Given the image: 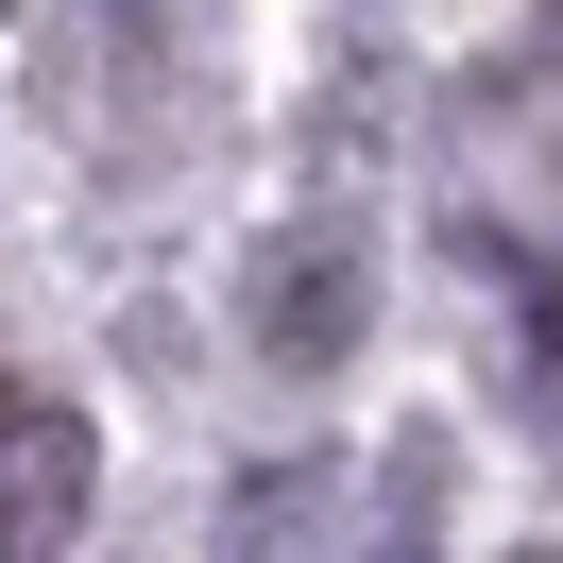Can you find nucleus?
<instances>
[{
  "label": "nucleus",
  "instance_id": "nucleus-1",
  "mask_svg": "<svg viewBox=\"0 0 563 563\" xmlns=\"http://www.w3.org/2000/svg\"><path fill=\"white\" fill-rule=\"evenodd\" d=\"M547 52H563V0H547Z\"/></svg>",
  "mask_w": 563,
  "mask_h": 563
}]
</instances>
